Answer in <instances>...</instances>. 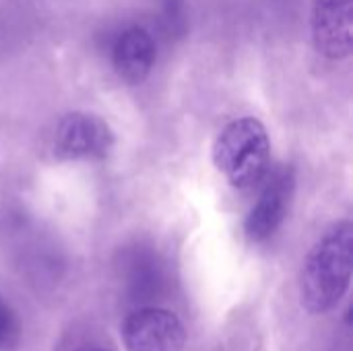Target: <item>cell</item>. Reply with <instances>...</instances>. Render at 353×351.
Returning a JSON list of instances; mask_svg holds the SVG:
<instances>
[{
	"label": "cell",
	"instance_id": "2",
	"mask_svg": "<svg viewBox=\"0 0 353 351\" xmlns=\"http://www.w3.org/2000/svg\"><path fill=\"white\" fill-rule=\"evenodd\" d=\"M211 157L232 188L242 192L256 188L271 168V139L265 124L254 116L228 122L213 141Z\"/></svg>",
	"mask_w": 353,
	"mask_h": 351
},
{
	"label": "cell",
	"instance_id": "5",
	"mask_svg": "<svg viewBox=\"0 0 353 351\" xmlns=\"http://www.w3.org/2000/svg\"><path fill=\"white\" fill-rule=\"evenodd\" d=\"M310 31L319 56L347 60L353 52V0H314Z\"/></svg>",
	"mask_w": 353,
	"mask_h": 351
},
{
	"label": "cell",
	"instance_id": "6",
	"mask_svg": "<svg viewBox=\"0 0 353 351\" xmlns=\"http://www.w3.org/2000/svg\"><path fill=\"white\" fill-rule=\"evenodd\" d=\"M294 190V172L279 170L263 188L261 197L244 219V236L252 244L269 240L283 223Z\"/></svg>",
	"mask_w": 353,
	"mask_h": 351
},
{
	"label": "cell",
	"instance_id": "7",
	"mask_svg": "<svg viewBox=\"0 0 353 351\" xmlns=\"http://www.w3.org/2000/svg\"><path fill=\"white\" fill-rule=\"evenodd\" d=\"M112 64L124 83H145L155 64V41L151 33L143 27H128L122 31L112 48Z\"/></svg>",
	"mask_w": 353,
	"mask_h": 351
},
{
	"label": "cell",
	"instance_id": "3",
	"mask_svg": "<svg viewBox=\"0 0 353 351\" xmlns=\"http://www.w3.org/2000/svg\"><path fill=\"white\" fill-rule=\"evenodd\" d=\"M116 145L110 122L91 112L64 114L52 134V153L58 161H101Z\"/></svg>",
	"mask_w": 353,
	"mask_h": 351
},
{
	"label": "cell",
	"instance_id": "9",
	"mask_svg": "<svg viewBox=\"0 0 353 351\" xmlns=\"http://www.w3.org/2000/svg\"><path fill=\"white\" fill-rule=\"evenodd\" d=\"M77 351H112V350H108V348H83V350H77Z\"/></svg>",
	"mask_w": 353,
	"mask_h": 351
},
{
	"label": "cell",
	"instance_id": "1",
	"mask_svg": "<svg viewBox=\"0 0 353 351\" xmlns=\"http://www.w3.org/2000/svg\"><path fill=\"white\" fill-rule=\"evenodd\" d=\"M353 273V223H331L308 250L300 273V304L321 317L335 310L350 292Z\"/></svg>",
	"mask_w": 353,
	"mask_h": 351
},
{
	"label": "cell",
	"instance_id": "8",
	"mask_svg": "<svg viewBox=\"0 0 353 351\" xmlns=\"http://www.w3.org/2000/svg\"><path fill=\"white\" fill-rule=\"evenodd\" d=\"M21 343V323L10 304L0 296V351H12Z\"/></svg>",
	"mask_w": 353,
	"mask_h": 351
},
{
	"label": "cell",
	"instance_id": "4",
	"mask_svg": "<svg viewBox=\"0 0 353 351\" xmlns=\"http://www.w3.org/2000/svg\"><path fill=\"white\" fill-rule=\"evenodd\" d=\"M126 351H184L186 329L178 314L145 306L132 310L120 327Z\"/></svg>",
	"mask_w": 353,
	"mask_h": 351
}]
</instances>
